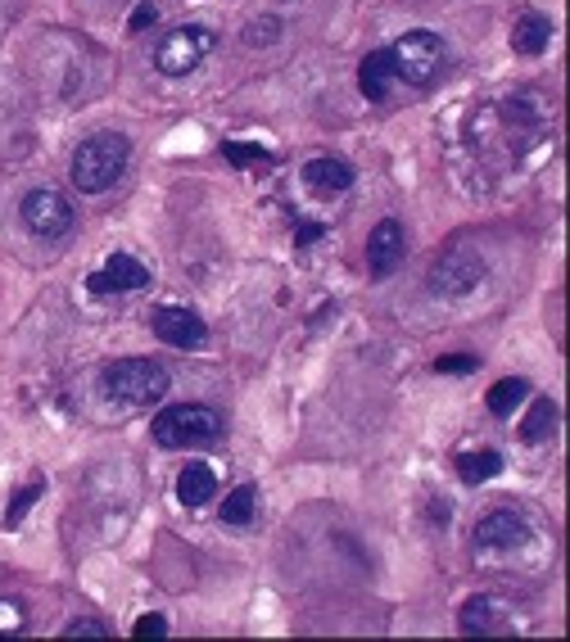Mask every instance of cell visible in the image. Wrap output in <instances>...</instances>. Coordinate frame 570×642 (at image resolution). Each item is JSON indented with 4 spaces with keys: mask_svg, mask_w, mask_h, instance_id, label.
Here are the masks:
<instances>
[{
    "mask_svg": "<svg viewBox=\"0 0 570 642\" xmlns=\"http://www.w3.org/2000/svg\"><path fill=\"white\" fill-rule=\"evenodd\" d=\"M19 217L32 236H42V240H59L72 232V222H78V213H72L68 195L55 191V185H36V191L23 195L19 204Z\"/></svg>",
    "mask_w": 570,
    "mask_h": 642,
    "instance_id": "cell-6",
    "label": "cell"
},
{
    "mask_svg": "<svg viewBox=\"0 0 570 642\" xmlns=\"http://www.w3.org/2000/svg\"><path fill=\"white\" fill-rule=\"evenodd\" d=\"M222 155H226V164H236V168H245V164H268V159H272L268 149H262V145H249V140H226Z\"/></svg>",
    "mask_w": 570,
    "mask_h": 642,
    "instance_id": "cell-22",
    "label": "cell"
},
{
    "mask_svg": "<svg viewBox=\"0 0 570 642\" xmlns=\"http://www.w3.org/2000/svg\"><path fill=\"white\" fill-rule=\"evenodd\" d=\"M149 326H155V335L172 349H200L209 339V326L190 308H155L149 313Z\"/></svg>",
    "mask_w": 570,
    "mask_h": 642,
    "instance_id": "cell-11",
    "label": "cell"
},
{
    "mask_svg": "<svg viewBox=\"0 0 570 642\" xmlns=\"http://www.w3.org/2000/svg\"><path fill=\"white\" fill-rule=\"evenodd\" d=\"M480 281H484V258L471 254V249H452V254H444L431 268L426 290L435 299H462V294L480 290Z\"/></svg>",
    "mask_w": 570,
    "mask_h": 642,
    "instance_id": "cell-7",
    "label": "cell"
},
{
    "mask_svg": "<svg viewBox=\"0 0 570 642\" xmlns=\"http://www.w3.org/2000/svg\"><path fill=\"white\" fill-rule=\"evenodd\" d=\"M407 254V232H403V222L399 217H380L371 226V236H367V272L376 281H385L399 272V262Z\"/></svg>",
    "mask_w": 570,
    "mask_h": 642,
    "instance_id": "cell-8",
    "label": "cell"
},
{
    "mask_svg": "<svg viewBox=\"0 0 570 642\" xmlns=\"http://www.w3.org/2000/svg\"><path fill=\"white\" fill-rule=\"evenodd\" d=\"M27 629V607L19 597H0V638L5 633H23Z\"/></svg>",
    "mask_w": 570,
    "mask_h": 642,
    "instance_id": "cell-23",
    "label": "cell"
},
{
    "mask_svg": "<svg viewBox=\"0 0 570 642\" xmlns=\"http://www.w3.org/2000/svg\"><path fill=\"white\" fill-rule=\"evenodd\" d=\"M499 471H503L499 452H462V458H458V475L467 484H484V480H493Z\"/></svg>",
    "mask_w": 570,
    "mask_h": 642,
    "instance_id": "cell-19",
    "label": "cell"
},
{
    "mask_svg": "<svg viewBox=\"0 0 570 642\" xmlns=\"http://www.w3.org/2000/svg\"><path fill=\"white\" fill-rule=\"evenodd\" d=\"M448 516H452L448 503H431V520H444V525H448Z\"/></svg>",
    "mask_w": 570,
    "mask_h": 642,
    "instance_id": "cell-30",
    "label": "cell"
},
{
    "mask_svg": "<svg viewBox=\"0 0 570 642\" xmlns=\"http://www.w3.org/2000/svg\"><path fill=\"white\" fill-rule=\"evenodd\" d=\"M132 633H136V638H141V642H145V638H164V633H168V620H164V616H159V611H155V616H141V620H136V629H132Z\"/></svg>",
    "mask_w": 570,
    "mask_h": 642,
    "instance_id": "cell-27",
    "label": "cell"
},
{
    "mask_svg": "<svg viewBox=\"0 0 570 642\" xmlns=\"http://www.w3.org/2000/svg\"><path fill=\"white\" fill-rule=\"evenodd\" d=\"M172 385V375L149 362V358H123V362H109L100 371V390L119 403H132V407H145V403H159Z\"/></svg>",
    "mask_w": 570,
    "mask_h": 642,
    "instance_id": "cell-2",
    "label": "cell"
},
{
    "mask_svg": "<svg viewBox=\"0 0 570 642\" xmlns=\"http://www.w3.org/2000/svg\"><path fill=\"white\" fill-rule=\"evenodd\" d=\"M525 394H529V385L521 381V375H503V381L493 385L484 398H489V412H493V417H512V412L525 403Z\"/></svg>",
    "mask_w": 570,
    "mask_h": 642,
    "instance_id": "cell-18",
    "label": "cell"
},
{
    "mask_svg": "<svg viewBox=\"0 0 570 642\" xmlns=\"http://www.w3.org/2000/svg\"><path fill=\"white\" fill-rule=\"evenodd\" d=\"M557 421H561L557 403L552 398H535V403H529V412H525V421H521V439L525 443H544V439H552Z\"/></svg>",
    "mask_w": 570,
    "mask_h": 642,
    "instance_id": "cell-16",
    "label": "cell"
},
{
    "mask_svg": "<svg viewBox=\"0 0 570 642\" xmlns=\"http://www.w3.org/2000/svg\"><path fill=\"white\" fill-rule=\"evenodd\" d=\"M46 494V484H27V488H19L14 494V503H10V511H5V530H14V525H23V516L36 507V498Z\"/></svg>",
    "mask_w": 570,
    "mask_h": 642,
    "instance_id": "cell-21",
    "label": "cell"
},
{
    "mask_svg": "<svg viewBox=\"0 0 570 642\" xmlns=\"http://www.w3.org/2000/svg\"><path fill=\"white\" fill-rule=\"evenodd\" d=\"M217 498V475L209 462H190L177 475V503L181 507H209Z\"/></svg>",
    "mask_w": 570,
    "mask_h": 642,
    "instance_id": "cell-12",
    "label": "cell"
},
{
    "mask_svg": "<svg viewBox=\"0 0 570 642\" xmlns=\"http://www.w3.org/2000/svg\"><path fill=\"white\" fill-rule=\"evenodd\" d=\"M322 236H326V226L309 222V226H299V232H294V245H299V249H309V245H317Z\"/></svg>",
    "mask_w": 570,
    "mask_h": 642,
    "instance_id": "cell-29",
    "label": "cell"
},
{
    "mask_svg": "<svg viewBox=\"0 0 570 642\" xmlns=\"http://www.w3.org/2000/svg\"><path fill=\"white\" fill-rule=\"evenodd\" d=\"M145 285H149V268L136 262L132 254H109L104 268L87 277L91 294H132V290H145Z\"/></svg>",
    "mask_w": 570,
    "mask_h": 642,
    "instance_id": "cell-10",
    "label": "cell"
},
{
    "mask_svg": "<svg viewBox=\"0 0 570 642\" xmlns=\"http://www.w3.org/2000/svg\"><path fill=\"white\" fill-rule=\"evenodd\" d=\"M64 638H109V624H100V620H72L64 629Z\"/></svg>",
    "mask_w": 570,
    "mask_h": 642,
    "instance_id": "cell-28",
    "label": "cell"
},
{
    "mask_svg": "<svg viewBox=\"0 0 570 642\" xmlns=\"http://www.w3.org/2000/svg\"><path fill=\"white\" fill-rule=\"evenodd\" d=\"M254 503H258V494H254V484H241V488H236V494H226L222 520H226V525H249V520H254Z\"/></svg>",
    "mask_w": 570,
    "mask_h": 642,
    "instance_id": "cell-20",
    "label": "cell"
},
{
    "mask_svg": "<svg viewBox=\"0 0 570 642\" xmlns=\"http://www.w3.org/2000/svg\"><path fill=\"white\" fill-rule=\"evenodd\" d=\"M127 159H132V140L123 132H96V136H87L78 149H72L68 177H72V185H78L82 195H100L127 172Z\"/></svg>",
    "mask_w": 570,
    "mask_h": 642,
    "instance_id": "cell-1",
    "label": "cell"
},
{
    "mask_svg": "<svg viewBox=\"0 0 570 642\" xmlns=\"http://www.w3.org/2000/svg\"><path fill=\"white\" fill-rule=\"evenodd\" d=\"M303 181H309L317 195H345L354 185V168L345 159H313V164H303Z\"/></svg>",
    "mask_w": 570,
    "mask_h": 642,
    "instance_id": "cell-14",
    "label": "cell"
},
{
    "mask_svg": "<svg viewBox=\"0 0 570 642\" xmlns=\"http://www.w3.org/2000/svg\"><path fill=\"white\" fill-rule=\"evenodd\" d=\"M159 23V5L155 0H141V5L132 10V19H127V32L136 36V32H145V27H155Z\"/></svg>",
    "mask_w": 570,
    "mask_h": 642,
    "instance_id": "cell-26",
    "label": "cell"
},
{
    "mask_svg": "<svg viewBox=\"0 0 570 642\" xmlns=\"http://www.w3.org/2000/svg\"><path fill=\"white\" fill-rule=\"evenodd\" d=\"M277 36H281V23L277 19H254L245 27V46H272Z\"/></svg>",
    "mask_w": 570,
    "mask_h": 642,
    "instance_id": "cell-24",
    "label": "cell"
},
{
    "mask_svg": "<svg viewBox=\"0 0 570 642\" xmlns=\"http://www.w3.org/2000/svg\"><path fill=\"white\" fill-rule=\"evenodd\" d=\"M548 42H552V19H544V14H521L512 23V50L516 55H544Z\"/></svg>",
    "mask_w": 570,
    "mask_h": 642,
    "instance_id": "cell-15",
    "label": "cell"
},
{
    "mask_svg": "<svg viewBox=\"0 0 570 642\" xmlns=\"http://www.w3.org/2000/svg\"><path fill=\"white\" fill-rule=\"evenodd\" d=\"M149 435H155L159 448H200L222 435V417L204 403H172L155 417Z\"/></svg>",
    "mask_w": 570,
    "mask_h": 642,
    "instance_id": "cell-3",
    "label": "cell"
},
{
    "mask_svg": "<svg viewBox=\"0 0 570 642\" xmlns=\"http://www.w3.org/2000/svg\"><path fill=\"white\" fill-rule=\"evenodd\" d=\"M217 46V36L204 27V23H186V27H172L164 42L155 46V68L164 78H186V72H195Z\"/></svg>",
    "mask_w": 570,
    "mask_h": 642,
    "instance_id": "cell-5",
    "label": "cell"
},
{
    "mask_svg": "<svg viewBox=\"0 0 570 642\" xmlns=\"http://www.w3.org/2000/svg\"><path fill=\"white\" fill-rule=\"evenodd\" d=\"M458 624H462V633H493V629H499V601L484 597V593L480 597H467Z\"/></svg>",
    "mask_w": 570,
    "mask_h": 642,
    "instance_id": "cell-17",
    "label": "cell"
},
{
    "mask_svg": "<svg viewBox=\"0 0 570 642\" xmlns=\"http://www.w3.org/2000/svg\"><path fill=\"white\" fill-rule=\"evenodd\" d=\"M435 371L439 375H471L476 371V358L471 353H444V358H435Z\"/></svg>",
    "mask_w": 570,
    "mask_h": 642,
    "instance_id": "cell-25",
    "label": "cell"
},
{
    "mask_svg": "<svg viewBox=\"0 0 570 642\" xmlns=\"http://www.w3.org/2000/svg\"><path fill=\"white\" fill-rule=\"evenodd\" d=\"M358 87L367 100H390V87H394V59H390V46L385 50H371L362 64H358Z\"/></svg>",
    "mask_w": 570,
    "mask_h": 642,
    "instance_id": "cell-13",
    "label": "cell"
},
{
    "mask_svg": "<svg viewBox=\"0 0 570 642\" xmlns=\"http://www.w3.org/2000/svg\"><path fill=\"white\" fill-rule=\"evenodd\" d=\"M525 543H529V520L512 507L489 511L476 525V548H484V552H512V548H525Z\"/></svg>",
    "mask_w": 570,
    "mask_h": 642,
    "instance_id": "cell-9",
    "label": "cell"
},
{
    "mask_svg": "<svg viewBox=\"0 0 570 642\" xmlns=\"http://www.w3.org/2000/svg\"><path fill=\"white\" fill-rule=\"evenodd\" d=\"M390 59H394V82H407V87H431L444 68V42L435 32L416 27V32H403L399 42L390 46Z\"/></svg>",
    "mask_w": 570,
    "mask_h": 642,
    "instance_id": "cell-4",
    "label": "cell"
}]
</instances>
